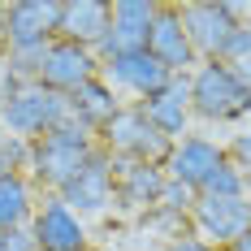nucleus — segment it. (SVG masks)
<instances>
[{
	"instance_id": "obj_1",
	"label": "nucleus",
	"mask_w": 251,
	"mask_h": 251,
	"mask_svg": "<svg viewBox=\"0 0 251 251\" xmlns=\"http://www.w3.org/2000/svg\"><path fill=\"white\" fill-rule=\"evenodd\" d=\"M65 122H74L70 96L48 91L44 82H13V78L0 82V126H4V134L35 143L52 130H61Z\"/></svg>"
},
{
	"instance_id": "obj_2",
	"label": "nucleus",
	"mask_w": 251,
	"mask_h": 251,
	"mask_svg": "<svg viewBox=\"0 0 251 251\" xmlns=\"http://www.w3.org/2000/svg\"><path fill=\"white\" fill-rule=\"evenodd\" d=\"M96 148H100L96 143V130H87V126H78V122H65L61 130H52V134L30 143L26 177L39 186V195H61L78 177V169L91 160Z\"/></svg>"
},
{
	"instance_id": "obj_3",
	"label": "nucleus",
	"mask_w": 251,
	"mask_h": 251,
	"mask_svg": "<svg viewBox=\"0 0 251 251\" xmlns=\"http://www.w3.org/2000/svg\"><path fill=\"white\" fill-rule=\"evenodd\" d=\"M96 143L117 160H134V165H165L174 139H165L156 126L148 122V113L139 104H122L108 122L96 130Z\"/></svg>"
},
{
	"instance_id": "obj_4",
	"label": "nucleus",
	"mask_w": 251,
	"mask_h": 251,
	"mask_svg": "<svg viewBox=\"0 0 251 251\" xmlns=\"http://www.w3.org/2000/svg\"><path fill=\"white\" fill-rule=\"evenodd\" d=\"M191 108L200 122H243L251 113V96L234 78L226 61H200L191 70Z\"/></svg>"
},
{
	"instance_id": "obj_5",
	"label": "nucleus",
	"mask_w": 251,
	"mask_h": 251,
	"mask_svg": "<svg viewBox=\"0 0 251 251\" xmlns=\"http://www.w3.org/2000/svg\"><path fill=\"white\" fill-rule=\"evenodd\" d=\"M177 13H182V26L200 61H221L234 26L251 22L247 4H229V0H191V4H177Z\"/></svg>"
},
{
	"instance_id": "obj_6",
	"label": "nucleus",
	"mask_w": 251,
	"mask_h": 251,
	"mask_svg": "<svg viewBox=\"0 0 251 251\" xmlns=\"http://www.w3.org/2000/svg\"><path fill=\"white\" fill-rule=\"evenodd\" d=\"M61 35V0L4 4V52H39Z\"/></svg>"
},
{
	"instance_id": "obj_7",
	"label": "nucleus",
	"mask_w": 251,
	"mask_h": 251,
	"mask_svg": "<svg viewBox=\"0 0 251 251\" xmlns=\"http://www.w3.org/2000/svg\"><path fill=\"white\" fill-rule=\"evenodd\" d=\"M61 200L70 203L82 221H87V217H100L108 208H117V160L104 148H96L91 160L78 169V177L61 191Z\"/></svg>"
},
{
	"instance_id": "obj_8",
	"label": "nucleus",
	"mask_w": 251,
	"mask_h": 251,
	"mask_svg": "<svg viewBox=\"0 0 251 251\" xmlns=\"http://www.w3.org/2000/svg\"><path fill=\"white\" fill-rule=\"evenodd\" d=\"M30 238H35V251H91L87 221L61 195L39 200L35 217H30Z\"/></svg>"
},
{
	"instance_id": "obj_9",
	"label": "nucleus",
	"mask_w": 251,
	"mask_h": 251,
	"mask_svg": "<svg viewBox=\"0 0 251 251\" xmlns=\"http://www.w3.org/2000/svg\"><path fill=\"white\" fill-rule=\"evenodd\" d=\"M251 229V195L247 200H217V195H200L191 208V234L203 238L208 247L226 251Z\"/></svg>"
},
{
	"instance_id": "obj_10",
	"label": "nucleus",
	"mask_w": 251,
	"mask_h": 251,
	"mask_svg": "<svg viewBox=\"0 0 251 251\" xmlns=\"http://www.w3.org/2000/svg\"><path fill=\"white\" fill-rule=\"evenodd\" d=\"M104 61L91 48L82 44H70V39H52L44 48V61H39V82L48 91H61V96H74L82 82L100 78Z\"/></svg>"
},
{
	"instance_id": "obj_11",
	"label": "nucleus",
	"mask_w": 251,
	"mask_h": 251,
	"mask_svg": "<svg viewBox=\"0 0 251 251\" xmlns=\"http://www.w3.org/2000/svg\"><path fill=\"white\" fill-rule=\"evenodd\" d=\"M156 13H160L156 0H113V22H108V35H104V44L96 48V56L100 61H113L122 52L148 48V30L156 22Z\"/></svg>"
},
{
	"instance_id": "obj_12",
	"label": "nucleus",
	"mask_w": 251,
	"mask_h": 251,
	"mask_svg": "<svg viewBox=\"0 0 251 251\" xmlns=\"http://www.w3.org/2000/svg\"><path fill=\"white\" fill-rule=\"evenodd\" d=\"M104 82L117 91V96H134V104L139 100H148L151 91H160L165 82H169V70L151 56L148 48H139V52H122V56H113V61H104Z\"/></svg>"
},
{
	"instance_id": "obj_13",
	"label": "nucleus",
	"mask_w": 251,
	"mask_h": 251,
	"mask_svg": "<svg viewBox=\"0 0 251 251\" xmlns=\"http://www.w3.org/2000/svg\"><path fill=\"white\" fill-rule=\"evenodd\" d=\"M221 165H229V156H226V148H221L217 139H208V134H186V139H177L174 151H169L165 177H174L182 186H195V191H200Z\"/></svg>"
},
{
	"instance_id": "obj_14",
	"label": "nucleus",
	"mask_w": 251,
	"mask_h": 251,
	"mask_svg": "<svg viewBox=\"0 0 251 251\" xmlns=\"http://www.w3.org/2000/svg\"><path fill=\"white\" fill-rule=\"evenodd\" d=\"M139 108L148 113V122L165 134V139H186L191 122H195V108H191V74H174L160 91H151L148 100H139Z\"/></svg>"
},
{
	"instance_id": "obj_15",
	"label": "nucleus",
	"mask_w": 251,
	"mask_h": 251,
	"mask_svg": "<svg viewBox=\"0 0 251 251\" xmlns=\"http://www.w3.org/2000/svg\"><path fill=\"white\" fill-rule=\"evenodd\" d=\"M148 52L169 70V74H191V70L200 65V56L191 48V35H186V26H182L177 4H160V13H156V22H151V30H148Z\"/></svg>"
},
{
	"instance_id": "obj_16",
	"label": "nucleus",
	"mask_w": 251,
	"mask_h": 251,
	"mask_svg": "<svg viewBox=\"0 0 251 251\" xmlns=\"http://www.w3.org/2000/svg\"><path fill=\"white\" fill-rule=\"evenodd\" d=\"M117 160V156H113ZM165 165H134V160H117V208L126 212H143L148 217L151 208L160 203V191H165Z\"/></svg>"
},
{
	"instance_id": "obj_17",
	"label": "nucleus",
	"mask_w": 251,
	"mask_h": 251,
	"mask_svg": "<svg viewBox=\"0 0 251 251\" xmlns=\"http://www.w3.org/2000/svg\"><path fill=\"white\" fill-rule=\"evenodd\" d=\"M113 22V4L108 0H61V35L56 39H70L82 48H100L104 35Z\"/></svg>"
},
{
	"instance_id": "obj_18",
	"label": "nucleus",
	"mask_w": 251,
	"mask_h": 251,
	"mask_svg": "<svg viewBox=\"0 0 251 251\" xmlns=\"http://www.w3.org/2000/svg\"><path fill=\"white\" fill-rule=\"evenodd\" d=\"M39 186L26 174H4L0 177V234H13V229H26L35 208H39Z\"/></svg>"
},
{
	"instance_id": "obj_19",
	"label": "nucleus",
	"mask_w": 251,
	"mask_h": 251,
	"mask_svg": "<svg viewBox=\"0 0 251 251\" xmlns=\"http://www.w3.org/2000/svg\"><path fill=\"white\" fill-rule=\"evenodd\" d=\"M70 108H74V122L78 126H87V130H100L117 108H122V96L100 78H91V82H82L74 96H70Z\"/></svg>"
},
{
	"instance_id": "obj_20",
	"label": "nucleus",
	"mask_w": 251,
	"mask_h": 251,
	"mask_svg": "<svg viewBox=\"0 0 251 251\" xmlns=\"http://www.w3.org/2000/svg\"><path fill=\"white\" fill-rule=\"evenodd\" d=\"M200 195H217V200H247V195H251V177L243 174V169H234V165H221V169L200 186Z\"/></svg>"
},
{
	"instance_id": "obj_21",
	"label": "nucleus",
	"mask_w": 251,
	"mask_h": 251,
	"mask_svg": "<svg viewBox=\"0 0 251 251\" xmlns=\"http://www.w3.org/2000/svg\"><path fill=\"white\" fill-rule=\"evenodd\" d=\"M195 200H200V191L195 186H182V182H165V191H160V203L156 208H165V212H177V217H191V208H195Z\"/></svg>"
},
{
	"instance_id": "obj_22",
	"label": "nucleus",
	"mask_w": 251,
	"mask_h": 251,
	"mask_svg": "<svg viewBox=\"0 0 251 251\" xmlns=\"http://www.w3.org/2000/svg\"><path fill=\"white\" fill-rule=\"evenodd\" d=\"M143 226L174 243V238H182V234H191V217H177V212H165V208H151L148 217H143Z\"/></svg>"
},
{
	"instance_id": "obj_23",
	"label": "nucleus",
	"mask_w": 251,
	"mask_h": 251,
	"mask_svg": "<svg viewBox=\"0 0 251 251\" xmlns=\"http://www.w3.org/2000/svg\"><path fill=\"white\" fill-rule=\"evenodd\" d=\"M247 56H251V22H238L234 35H229V44H226V52H221V61L234 65V61H247Z\"/></svg>"
},
{
	"instance_id": "obj_24",
	"label": "nucleus",
	"mask_w": 251,
	"mask_h": 251,
	"mask_svg": "<svg viewBox=\"0 0 251 251\" xmlns=\"http://www.w3.org/2000/svg\"><path fill=\"white\" fill-rule=\"evenodd\" d=\"M226 156H229V165H234V169H243V174L251 177V126H247V130H238V134L229 139Z\"/></svg>"
},
{
	"instance_id": "obj_25",
	"label": "nucleus",
	"mask_w": 251,
	"mask_h": 251,
	"mask_svg": "<svg viewBox=\"0 0 251 251\" xmlns=\"http://www.w3.org/2000/svg\"><path fill=\"white\" fill-rule=\"evenodd\" d=\"M165 251H217V247H208V243L195 238V234H182V238H174V243H165Z\"/></svg>"
},
{
	"instance_id": "obj_26",
	"label": "nucleus",
	"mask_w": 251,
	"mask_h": 251,
	"mask_svg": "<svg viewBox=\"0 0 251 251\" xmlns=\"http://www.w3.org/2000/svg\"><path fill=\"white\" fill-rule=\"evenodd\" d=\"M4 247H9V251H35L30 226H26V229H13V234H4Z\"/></svg>"
},
{
	"instance_id": "obj_27",
	"label": "nucleus",
	"mask_w": 251,
	"mask_h": 251,
	"mask_svg": "<svg viewBox=\"0 0 251 251\" xmlns=\"http://www.w3.org/2000/svg\"><path fill=\"white\" fill-rule=\"evenodd\" d=\"M229 70H234V78L243 82V91H247V96H251V56H247V61H234Z\"/></svg>"
},
{
	"instance_id": "obj_28",
	"label": "nucleus",
	"mask_w": 251,
	"mask_h": 251,
	"mask_svg": "<svg viewBox=\"0 0 251 251\" xmlns=\"http://www.w3.org/2000/svg\"><path fill=\"white\" fill-rule=\"evenodd\" d=\"M226 251H251V229H247V234H243V238H238V243H229Z\"/></svg>"
},
{
	"instance_id": "obj_29",
	"label": "nucleus",
	"mask_w": 251,
	"mask_h": 251,
	"mask_svg": "<svg viewBox=\"0 0 251 251\" xmlns=\"http://www.w3.org/2000/svg\"><path fill=\"white\" fill-rule=\"evenodd\" d=\"M0 52H4V4H0Z\"/></svg>"
},
{
	"instance_id": "obj_30",
	"label": "nucleus",
	"mask_w": 251,
	"mask_h": 251,
	"mask_svg": "<svg viewBox=\"0 0 251 251\" xmlns=\"http://www.w3.org/2000/svg\"><path fill=\"white\" fill-rule=\"evenodd\" d=\"M4 174H13V169H9V165H4V160H0V177H4Z\"/></svg>"
},
{
	"instance_id": "obj_31",
	"label": "nucleus",
	"mask_w": 251,
	"mask_h": 251,
	"mask_svg": "<svg viewBox=\"0 0 251 251\" xmlns=\"http://www.w3.org/2000/svg\"><path fill=\"white\" fill-rule=\"evenodd\" d=\"M4 139H9V134H4V126H0V143H4Z\"/></svg>"
},
{
	"instance_id": "obj_32",
	"label": "nucleus",
	"mask_w": 251,
	"mask_h": 251,
	"mask_svg": "<svg viewBox=\"0 0 251 251\" xmlns=\"http://www.w3.org/2000/svg\"><path fill=\"white\" fill-rule=\"evenodd\" d=\"M0 251H4V234H0Z\"/></svg>"
},
{
	"instance_id": "obj_33",
	"label": "nucleus",
	"mask_w": 251,
	"mask_h": 251,
	"mask_svg": "<svg viewBox=\"0 0 251 251\" xmlns=\"http://www.w3.org/2000/svg\"><path fill=\"white\" fill-rule=\"evenodd\" d=\"M4 251H9V247H4Z\"/></svg>"
}]
</instances>
